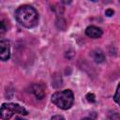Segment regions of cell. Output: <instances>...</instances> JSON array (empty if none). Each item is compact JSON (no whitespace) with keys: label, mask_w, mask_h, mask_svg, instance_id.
Returning a JSON list of instances; mask_svg holds the SVG:
<instances>
[{"label":"cell","mask_w":120,"mask_h":120,"mask_svg":"<svg viewBox=\"0 0 120 120\" xmlns=\"http://www.w3.org/2000/svg\"><path fill=\"white\" fill-rule=\"evenodd\" d=\"M15 18L21 25L26 28H32L38 25L39 16L35 8L29 5H23L16 9Z\"/></svg>","instance_id":"6da1fadb"},{"label":"cell","mask_w":120,"mask_h":120,"mask_svg":"<svg viewBox=\"0 0 120 120\" xmlns=\"http://www.w3.org/2000/svg\"><path fill=\"white\" fill-rule=\"evenodd\" d=\"M52 102L62 110L69 109L74 101V95L70 89L55 92L52 95Z\"/></svg>","instance_id":"7a4b0ae2"},{"label":"cell","mask_w":120,"mask_h":120,"mask_svg":"<svg viewBox=\"0 0 120 120\" xmlns=\"http://www.w3.org/2000/svg\"><path fill=\"white\" fill-rule=\"evenodd\" d=\"M16 113L26 115L28 112L22 106L16 103H3L0 107V118L2 120H8Z\"/></svg>","instance_id":"3957f363"},{"label":"cell","mask_w":120,"mask_h":120,"mask_svg":"<svg viewBox=\"0 0 120 120\" xmlns=\"http://www.w3.org/2000/svg\"><path fill=\"white\" fill-rule=\"evenodd\" d=\"M10 57V46L7 40H0V60L7 61Z\"/></svg>","instance_id":"277c9868"},{"label":"cell","mask_w":120,"mask_h":120,"mask_svg":"<svg viewBox=\"0 0 120 120\" xmlns=\"http://www.w3.org/2000/svg\"><path fill=\"white\" fill-rule=\"evenodd\" d=\"M30 91L36 96L37 98L42 99L45 96V91H44V85L41 83H33L30 86Z\"/></svg>","instance_id":"5b68a950"},{"label":"cell","mask_w":120,"mask_h":120,"mask_svg":"<svg viewBox=\"0 0 120 120\" xmlns=\"http://www.w3.org/2000/svg\"><path fill=\"white\" fill-rule=\"evenodd\" d=\"M85 35L91 38H98L102 36V30L98 26H88L85 29Z\"/></svg>","instance_id":"8992f818"},{"label":"cell","mask_w":120,"mask_h":120,"mask_svg":"<svg viewBox=\"0 0 120 120\" xmlns=\"http://www.w3.org/2000/svg\"><path fill=\"white\" fill-rule=\"evenodd\" d=\"M91 56L96 63H102L105 60L104 52L100 49H96L91 52Z\"/></svg>","instance_id":"52a82bcc"},{"label":"cell","mask_w":120,"mask_h":120,"mask_svg":"<svg viewBox=\"0 0 120 120\" xmlns=\"http://www.w3.org/2000/svg\"><path fill=\"white\" fill-rule=\"evenodd\" d=\"M52 85L55 88H58V87H61L63 85V82H62V78L61 76L55 74L52 78Z\"/></svg>","instance_id":"ba28073f"},{"label":"cell","mask_w":120,"mask_h":120,"mask_svg":"<svg viewBox=\"0 0 120 120\" xmlns=\"http://www.w3.org/2000/svg\"><path fill=\"white\" fill-rule=\"evenodd\" d=\"M105 120H120L119 113L116 112H109V114L107 115Z\"/></svg>","instance_id":"9c48e42d"},{"label":"cell","mask_w":120,"mask_h":120,"mask_svg":"<svg viewBox=\"0 0 120 120\" xmlns=\"http://www.w3.org/2000/svg\"><path fill=\"white\" fill-rule=\"evenodd\" d=\"M7 32V25H6V22L2 20H0V36L4 35L5 33Z\"/></svg>","instance_id":"30bf717a"},{"label":"cell","mask_w":120,"mask_h":120,"mask_svg":"<svg viewBox=\"0 0 120 120\" xmlns=\"http://www.w3.org/2000/svg\"><path fill=\"white\" fill-rule=\"evenodd\" d=\"M86 99L89 101V102H95L96 101V97L93 93H88L86 95Z\"/></svg>","instance_id":"8fae6325"},{"label":"cell","mask_w":120,"mask_h":120,"mask_svg":"<svg viewBox=\"0 0 120 120\" xmlns=\"http://www.w3.org/2000/svg\"><path fill=\"white\" fill-rule=\"evenodd\" d=\"M113 99L116 103H119V85H117V88H116V92H115V95L113 97Z\"/></svg>","instance_id":"7c38bea8"},{"label":"cell","mask_w":120,"mask_h":120,"mask_svg":"<svg viewBox=\"0 0 120 120\" xmlns=\"http://www.w3.org/2000/svg\"><path fill=\"white\" fill-rule=\"evenodd\" d=\"M113 13H114V11H113L112 8H108V9L105 11V14H106L108 17H111V16H112V15H113Z\"/></svg>","instance_id":"4fadbf2b"},{"label":"cell","mask_w":120,"mask_h":120,"mask_svg":"<svg viewBox=\"0 0 120 120\" xmlns=\"http://www.w3.org/2000/svg\"><path fill=\"white\" fill-rule=\"evenodd\" d=\"M52 120H65V118L62 115H54L52 117Z\"/></svg>","instance_id":"5bb4252c"},{"label":"cell","mask_w":120,"mask_h":120,"mask_svg":"<svg viewBox=\"0 0 120 120\" xmlns=\"http://www.w3.org/2000/svg\"><path fill=\"white\" fill-rule=\"evenodd\" d=\"M82 120H93L91 117H84V118H82Z\"/></svg>","instance_id":"9a60e30c"},{"label":"cell","mask_w":120,"mask_h":120,"mask_svg":"<svg viewBox=\"0 0 120 120\" xmlns=\"http://www.w3.org/2000/svg\"><path fill=\"white\" fill-rule=\"evenodd\" d=\"M15 120H25V119H22V118H21V117H15Z\"/></svg>","instance_id":"2e32d148"}]
</instances>
